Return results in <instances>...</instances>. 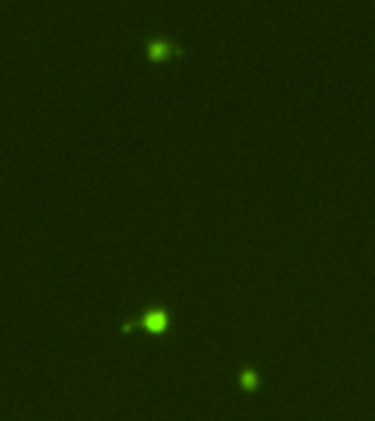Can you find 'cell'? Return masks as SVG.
<instances>
[{
  "label": "cell",
  "instance_id": "cell-1",
  "mask_svg": "<svg viewBox=\"0 0 375 421\" xmlns=\"http://www.w3.org/2000/svg\"><path fill=\"white\" fill-rule=\"evenodd\" d=\"M147 53H149V59L163 62V59H167L169 55L174 53V48H171L167 42H151L149 48H147Z\"/></svg>",
  "mask_w": 375,
  "mask_h": 421
},
{
  "label": "cell",
  "instance_id": "cell-2",
  "mask_svg": "<svg viewBox=\"0 0 375 421\" xmlns=\"http://www.w3.org/2000/svg\"><path fill=\"white\" fill-rule=\"evenodd\" d=\"M165 325H167V316L163 312H149L145 316V329L149 331H163Z\"/></svg>",
  "mask_w": 375,
  "mask_h": 421
},
{
  "label": "cell",
  "instance_id": "cell-3",
  "mask_svg": "<svg viewBox=\"0 0 375 421\" xmlns=\"http://www.w3.org/2000/svg\"><path fill=\"white\" fill-rule=\"evenodd\" d=\"M244 384H246L248 388H252V384H255V378H252L250 373H248V375H244Z\"/></svg>",
  "mask_w": 375,
  "mask_h": 421
}]
</instances>
